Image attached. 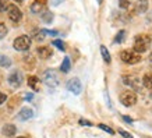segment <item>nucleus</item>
I'll use <instances>...</instances> for the list:
<instances>
[{
  "label": "nucleus",
  "mask_w": 152,
  "mask_h": 138,
  "mask_svg": "<svg viewBox=\"0 0 152 138\" xmlns=\"http://www.w3.org/2000/svg\"><path fill=\"white\" fill-rule=\"evenodd\" d=\"M24 81V77H23V73L18 71V70H15L13 73L9 75V84L11 85L13 88H18L21 87V84Z\"/></svg>",
  "instance_id": "nucleus-7"
},
{
  "label": "nucleus",
  "mask_w": 152,
  "mask_h": 138,
  "mask_svg": "<svg viewBox=\"0 0 152 138\" xmlns=\"http://www.w3.org/2000/svg\"><path fill=\"white\" fill-rule=\"evenodd\" d=\"M147 9H148L147 0H138V10H140V13H144Z\"/></svg>",
  "instance_id": "nucleus-22"
},
{
  "label": "nucleus",
  "mask_w": 152,
  "mask_h": 138,
  "mask_svg": "<svg viewBox=\"0 0 152 138\" xmlns=\"http://www.w3.org/2000/svg\"><path fill=\"white\" fill-rule=\"evenodd\" d=\"M119 134L121 135V137H124V138H134L131 134L127 133V131H124V130H119Z\"/></svg>",
  "instance_id": "nucleus-28"
},
{
  "label": "nucleus",
  "mask_w": 152,
  "mask_h": 138,
  "mask_svg": "<svg viewBox=\"0 0 152 138\" xmlns=\"http://www.w3.org/2000/svg\"><path fill=\"white\" fill-rule=\"evenodd\" d=\"M119 6H120V9H129L130 7V1L129 0H119Z\"/></svg>",
  "instance_id": "nucleus-27"
},
{
  "label": "nucleus",
  "mask_w": 152,
  "mask_h": 138,
  "mask_svg": "<svg viewBox=\"0 0 152 138\" xmlns=\"http://www.w3.org/2000/svg\"><path fill=\"white\" fill-rule=\"evenodd\" d=\"M45 37H46V34H45V29H41V31H37V32H35V39H37V41H43V39H45Z\"/></svg>",
  "instance_id": "nucleus-23"
},
{
  "label": "nucleus",
  "mask_w": 152,
  "mask_h": 138,
  "mask_svg": "<svg viewBox=\"0 0 152 138\" xmlns=\"http://www.w3.org/2000/svg\"><path fill=\"white\" fill-rule=\"evenodd\" d=\"M98 127H99L101 130H103V131H106L107 134H112V135L115 134V131H113V130H112L110 127H107L106 124H98Z\"/></svg>",
  "instance_id": "nucleus-26"
},
{
  "label": "nucleus",
  "mask_w": 152,
  "mask_h": 138,
  "mask_svg": "<svg viewBox=\"0 0 152 138\" xmlns=\"http://www.w3.org/2000/svg\"><path fill=\"white\" fill-rule=\"evenodd\" d=\"M120 102L126 106V107H130L137 103V95L134 93V91H124L120 93Z\"/></svg>",
  "instance_id": "nucleus-4"
},
{
  "label": "nucleus",
  "mask_w": 152,
  "mask_h": 138,
  "mask_svg": "<svg viewBox=\"0 0 152 138\" xmlns=\"http://www.w3.org/2000/svg\"><path fill=\"white\" fill-rule=\"evenodd\" d=\"M17 138H28V137H17Z\"/></svg>",
  "instance_id": "nucleus-38"
},
{
  "label": "nucleus",
  "mask_w": 152,
  "mask_h": 138,
  "mask_svg": "<svg viewBox=\"0 0 152 138\" xmlns=\"http://www.w3.org/2000/svg\"><path fill=\"white\" fill-rule=\"evenodd\" d=\"M70 69H71V61H70L69 57H64L63 63H61V66H60V70H61L63 73H69Z\"/></svg>",
  "instance_id": "nucleus-16"
},
{
  "label": "nucleus",
  "mask_w": 152,
  "mask_h": 138,
  "mask_svg": "<svg viewBox=\"0 0 152 138\" xmlns=\"http://www.w3.org/2000/svg\"><path fill=\"white\" fill-rule=\"evenodd\" d=\"M6 99H7V95L3 93V92H0V105H1V103H4Z\"/></svg>",
  "instance_id": "nucleus-31"
},
{
  "label": "nucleus",
  "mask_w": 152,
  "mask_h": 138,
  "mask_svg": "<svg viewBox=\"0 0 152 138\" xmlns=\"http://www.w3.org/2000/svg\"><path fill=\"white\" fill-rule=\"evenodd\" d=\"M15 131H17V129H15V126H13V124H6L4 127H3V130H1V133L4 134L6 137H13L14 134H15Z\"/></svg>",
  "instance_id": "nucleus-13"
},
{
  "label": "nucleus",
  "mask_w": 152,
  "mask_h": 138,
  "mask_svg": "<svg viewBox=\"0 0 152 138\" xmlns=\"http://www.w3.org/2000/svg\"><path fill=\"white\" fill-rule=\"evenodd\" d=\"M34 117V110L31 107H23L21 110L18 112V116H17V119L20 121H27V120L32 119Z\"/></svg>",
  "instance_id": "nucleus-11"
},
{
  "label": "nucleus",
  "mask_w": 152,
  "mask_h": 138,
  "mask_svg": "<svg viewBox=\"0 0 152 138\" xmlns=\"http://www.w3.org/2000/svg\"><path fill=\"white\" fill-rule=\"evenodd\" d=\"M6 11H7L9 18L11 20L13 23H18V21H21V18H23V13H21V10H20L15 4H10L9 9L6 10Z\"/></svg>",
  "instance_id": "nucleus-6"
},
{
  "label": "nucleus",
  "mask_w": 152,
  "mask_h": 138,
  "mask_svg": "<svg viewBox=\"0 0 152 138\" xmlns=\"http://www.w3.org/2000/svg\"><path fill=\"white\" fill-rule=\"evenodd\" d=\"M52 45L53 46H56L59 50H61V52H64L66 50V45H64V42L63 41H60V39H55V41L52 42Z\"/></svg>",
  "instance_id": "nucleus-20"
},
{
  "label": "nucleus",
  "mask_w": 152,
  "mask_h": 138,
  "mask_svg": "<svg viewBox=\"0 0 152 138\" xmlns=\"http://www.w3.org/2000/svg\"><path fill=\"white\" fill-rule=\"evenodd\" d=\"M121 81H123V84H126V85H129L130 88H134V89H138L140 87V80L135 77V75H123L121 77Z\"/></svg>",
  "instance_id": "nucleus-9"
},
{
  "label": "nucleus",
  "mask_w": 152,
  "mask_h": 138,
  "mask_svg": "<svg viewBox=\"0 0 152 138\" xmlns=\"http://www.w3.org/2000/svg\"><path fill=\"white\" fill-rule=\"evenodd\" d=\"M123 120H124V121H129V123H133V119H130V117H126V116H123Z\"/></svg>",
  "instance_id": "nucleus-34"
},
{
  "label": "nucleus",
  "mask_w": 152,
  "mask_h": 138,
  "mask_svg": "<svg viewBox=\"0 0 152 138\" xmlns=\"http://www.w3.org/2000/svg\"><path fill=\"white\" fill-rule=\"evenodd\" d=\"M50 1H52V4L53 6H59L60 3H63L64 0H50Z\"/></svg>",
  "instance_id": "nucleus-32"
},
{
  "label": "nucleus",
  "mask_w": 152,
  "mask_h": 138,
  "mask_svg": "<svg viewBox=\"0 0 152 138\" xmlns=\"http://www.w3.org/2000/svg\"><path fill=\"white\" fill-rule=\"evenodd\" d=\"M46 35H52V37H57V31H50V29H45Z\"/></svg>",
  "instance_id": "nucleus-30"
},
{
  "label": "nucleus",
  "mask_w": 152,
  "mask_h": 138,
  "mask_svg": "<svg viewBox=\"0 0 152 138\" xmlns=\"http://www.w3.org/2000/svg\"><path fill=\"white\" fill-rule=\"evenodd\" d=\"M24 98H25V101H31V99L34 98V95H32V93H27Z\"/></svg>",
  "instance_id": "nucleus-33"
},
{
  "label": "nucleus",
  "mask_w": 152,
  "mask_h": 138,
  "mask_svg": "<svg viewBox=\"0 0 152 138\" xmlns=\"http://www.w3.org/2000/svg\"><path fill=\"white\" fill-rule=\"evenodd\" d=\"M7 32H9L7 27H6L3 23H0V39H3V38L7 35Z\"/></svg>",
  "instance_id": "nucleus-24"
},
{
  "label": "nucleus",
  "mask_w": 152,
  "mask_h": 138,
  "mask_svg": "<svg viewBox=\"0 0 152 138\" xmlns=\"http://www.w3.org/2000/svg\"><path fill=\"white\" fill-rule=\"evenodd\" d=\"M11 66V60L7 56L0 55V67H10Z\"/></svg>",
  "instance_id": "nucleus-19"
},
{
  "label": "nucleus",
  "mask_w": 152,
  "mask_h": 138,
  "mask_svg": "<svg viewBox=\"0 0 152 138\" xmlns=\"http://www.w3.org/2000/svg\"><path fill=\"white\" fill-rule=\"evenodd\" d=\"M80 124H81V126H85V127H91V126H92V123H91V121H88V120L81 119V120H80Z\"/></svg>",
  "instance_id": "nucleus-29"
},
{
  "label": "nucleus",
  "mask_w": 152,
  "mask_h": 138,
  "mask_svg": "<svg viewBox=\"0 0 152 138\" xmlns=\"http://www.w3.org/2000/svg\"><path fill=\"white\" fill-rule=\"evenodd\" d=\"M41 15H42V20H43V23H46V24H50L52 21H53V18H55L53 13H52V11H48V10H45V11H43Z\"/></svg>",
  "instance_id": "nucleus-15"
},
{
  "label": "nucleus",
  "mask_w": 152,
  "mask_h": 138,
  "mask_svg": "<svg viewBox=\"0 0 152 138\" xmlns=\"http://www.w3.org/2000/svg\"><path fill=\"white\" fill-rule=\"evenodd\" d=\"M124 35H126V31H119L117 32V35H116V38H115V43H121V42L124 41Z\"/></svg>",
  "instance_id": "nucleus-21"
},
{
  "label": "nucleus",
  "mask_w": 152,
  "mask_h": 138,
  "mask_svg": "<svg viewBox=\"0 0 152 138\" xmlns=\"http://www.w3.org/2000/svg\"><path fill=\"white\" fill-rule=\"evenodd\" d=\"M101 53H102V57H103V60H105L106 63H110V53H109V50L106 49V46L102 45L101 46Z\"/></svg>",
  "instance_id": "nucleus-18"
},
{
  "label": "nucleus",
  "mask_w": 152,
  "mask_h": 138,
  "mask_svg": "<svg viewBox=\"0 0 152 138\" xmlns=\"http://www.w3.org/2000/svg\"><path fill=\"white\" fill-rule=\"evenodd\" d=\"M14 1H17V3H20V1H24V0H14Z\"/></svg>",
  "instance_id": "nucleus-36"
},
{
  "label": "nucleus",
  "mask_w": 152,
  "mask_h": 138,
  "mask_svg": "<svg viewBox=\"0 0 152 138\" xmlns=\"http://www.w3.org/2000/svg\"><path fill=\"white\" fill-rule=\"evenodd\" d=\"M120 59L124 61L126 64H137L141 61V56L135 53L134 50H123L120 53Z\"/></svg>",
  "instance_id": "nucleus-3"
},
{
  "label": "nucleus",
  "mask_w": 152,
  "mask_h": 138,
  "mask_svg": "<svg viewBox=\"0 0 152 138\" xmlns=\"http://www.w3.org/2000/svg\"><path fill=\"white\" fill-rule=\"evenodd\" d=\"M31 43H32V39L28 37V35H21V37L15 38L13 42V46L15 50L18 52H25L31 47Z\"/></svg>",
  "instance_id": "nucleus-2"
},
{
  "label": "nucleus",
  "mask_w": 152,
  "mask_h": 138,
  "mask_svg": "<svg viewBox=\"0 0 152 138\" xmlns=\"http://www.w3.org/2000/svg\"><path fill=\"white\" fill-rule=\"evenodd\" d=\"M152 43V39L151 37H148V35H137L135 39H134V45H133V50L135 53H145V52L149 49V46Z\"/></svg>",
  "instance_id": "nucleus-1"
},
{
  "label": "nucleus",
  "mask_w": 152,
  "mask_h": 138,
  "mask_svg": "<svg viewBox=\"0 0 152 138\" xmlns=\"http://www.w3.org/2000/svg\"><path fill=\"white\" fill-rule=\"evenodd\" d=\"M98 1V4H102V1H103V0H96Z\"/></svg>",
  "instance_id": "nucleus-35"
},
{
  "label": "nucleus",
  "mask_w": 152,
  "mask_h": 138,
  "mask_svg": "<svg viewBox=\"0 0 152 138\" xmlns=\"http://www.w3.org/2000/svg\"><path fill=\"white\" fill-rule=\"evenodd\" d=\"M43 83L50 88H55L59 85V77L55 73V70H46L43 73Z\"/></svg>",
  "instance_id": "nucleus-5"
},
{
  "label": "nucleus",
  "mask_w": 152,
  "mask_h": 138,
  "mask_svg": "<svg viewBox=\"0 0 152 138\" xmlns=\"http://www.w3.org/2000/svg\"><path fill=\"white\" fill-rule=\"evenodd\" d=\"M46 9V0H34L31 4V11L34 14H42Z\"/></svg>",
  "instance_id": "nucleus-10"
},
{
  "label": "nucleus",
  "mask_w": 152,
  "mask_h": 138,
  "mask_svg": "<svg viewBox=\"0 0 152 138\" xmlns=\"http://www.w3.org/2000/svg\"><path fill=\"white\" fill-rule=\"evenodd\" d=\"M37 53L38 56L41 57V59H49V57H52V55H53V50H52L50 47H48V46H41V47H38L37 49Z\"/></svg>",
  "instance_id": "nucleus-12"
},
{
  "label": "nucleus",
  "mask_w": 152,
  "mask_h": 138,
  "mask_svg": "<svg viewBox=\"0 0 152 138\" xmlns=\"http://www.w3.org/2000/svg\"><path fill=\"white\" fill-rule=\"evenodd\" d=\"M67 89H69L70 92H73L74 95H80L81 93V89H83V85H81V81H80L78 78H71L67 83Z\"/></svg>",
  "instance_id": "nucleus-8"
},
{
  "label": "nucleus",
  "mask_w": 152,
  "mask_h": 138,
  "mask_svg": "<svg viewBox=\"0 0 152 138\" xmlns=\"http://www.w3.org/2000/svg\"><path fill=\"white\" fill-rule=\"evenodd\" d=\"M142 84L144 87L148 89H152V74H145L142 77Z\"/></svg>",
  "instance_id": "nucleus-17"
},
{
  "label": "nucleus",
  "mask_w": 152,
  "mask_h": 138,
  "mask_svg": "<svg viewBox=\"0 0 152 138\" xmlns=\"http://www.w3.org/2000/svg\"><path fill=\"white\" fill-rule=\"evenodd\" d=\"M28 85L32 88L34 91H38L39 89V78L35 75H29L28 77Z\"/></svg>",
  "instance_id": "nucleus-14"
},
{
  "label": "nucleus",
  "mask_w": 152,
  "mask_h": 138,
  "mask_svg": "<svg viewBox=\"0 0 152 138\" xmlns=\"http://www.w3.org/2000/svg\"><path fill=\"white\" fill-rule=\"evenodd\" d=\"M9 0H0V13H3V11H6V10L9 9Z\"/></svg>",
  "instance_id": "nucleus-25"
},
{
  "label": "nucleus",
  "mask_w": 152,
  "mask_h": 138,
  "mask_svg": "<svg viewBox=\"0 0 152 138\" xmlns=\"http://www.w3.org/2000/svg\"><path fill=\"white\" fill-rule=\"evenodd\" d=\"M149 59H151V61H152V53H151V55H149Z\"/></svg>",
  "instance_id": "nucleus-37"
}]
</instances>
